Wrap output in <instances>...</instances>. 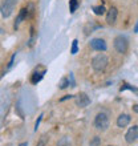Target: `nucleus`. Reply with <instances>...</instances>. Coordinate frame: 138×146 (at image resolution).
<instances>
[{
  "label": "nucleus",
  "mask_w": 138,
  "mask_h": 146,
  "mask_svg": "<svg viewBox=\"0 0 138 146\" xmlns=\"http://www.w3.org/2000/svg\"><path fill=\"white\" fill-rule=\"evenodd\" d=\"M107 64H109V58L105 56V54H97L96 57L92 60V66L93 69L96 70V72H104V70L106 69Z\"/></svg>",
  "instance_id": "f257e3e1"
},
{
  "label": "nucleus",
  "mask_w": 138,
  "mask_h": 146,
  "mask_svg": "<svg viewBox=\"0 0 138 146\" xmlns=\"http://www.w3.org/2000/svg\"><path fill=\"white\" fill-rule=\"evenodd\" d=\"M19 0H3L0 4V12L3 17H9L12 15V12L15 11V7Z\"/></svg>",
  "instance_id": "f03ea898"
},
{
  "label": "nucleus",
  "mask_w": 138,
  "mask_h": 146,
  "mask_svg": "<svg viewBox=\"0 0 138 146\" xmlns=\"http://www.w3.org/2000/svg\"><path fill=\"white\" fill-rule=\"evenodd\" d=\"M94 126L96 129L98 130H106L107 127H109V117H107L106 113H98L96 115V118H94Z\"/></svg>",
  "instance_id": "7ed1b4c3"
},
{
  "label": "nucleus",
  "mask_w": 138,
  "mask_h": 146,
  "mask_svg": "<svg viewBox=\"0 0 138 146\" xmlns=\"http://www.w3.org/2000/svg\"><path fill=\"white\" fill-rule=\"evenodd\" d=\"M127 46H129V42L123 36H117L114 38V48L118 53H126Z\"/></svg>",
  "instance_id": "20e7f679"
},
{
  "label": "nucleus",
  "mask_w": 138,
  "mask_h": 146,
  "mask_svg": "<svg viewBox=\"0 0 138 146\" xmlns=\"http://www.w3.org/2000/svg\"><path fill=\"white\" fill-rule=\"evenodd\" d=\"M90 46L94 50H100V52L106 50V42L102 38H93L92 41H90Z\"/></svg>",
  "instance_id": "39448f33"
},
{
  "label": "nucleus",
  "mask_w": 138,
  "mask_h": 146,
  "mask_svg": "<svg viewBox=\"0 0 138 146\" xmlns=\"http://www.w3.org/2000/svg\"><path fill=\"white\" fill-rule=\"evenodd\" d=\"M137 137H138V126L137 125H134L133 127L129 129V131H127L126 135H125V138H126L127 143H133V142L137 141Z\"/></svg>",
  "instance_id": "423d86ee"
},
{
  "label": "nucleus",
  "mask_w": 138,
  "mask_h": 146,
  "mask_svg": "<svg viewBox=\"0 0 138 146\" xmlns=\"http://www.w3.org/2000/svg\"><path fill=\"white\" fill-rule=\"evenodd\" d=\"M76 104L80 108H85V106H88L90 104V100H89V97L85 93H80V94L76 96Z\"/></svg>",
  "instance_id": "0eeeda50"
},
{
  "label": "nucleus",
  "mask_w": 138,
  "mask_h": 146,
  "mask_svg": "<svg viewBox=\"0 0 138 146\" xmlns=\"http://www.w3.org/2000/svg\"><path fill=\"white\" fill-rule=\"evenodd\" d=\"M117 15H118V11L115 7H111L106 13V21L107 24H114L115 20H117Z\"/></svg>",
  "instance_id": "6e6552de"
},
{
  "label": "nucleus",
  "mask_w": 138,
  "mask_h": 146,
  "mask_svg": "<svg viewBox=\"0 0 138 146\" xmlns=\"http://www.w3.org/2000/svg\"><path fill=\"white\" fill-rule=\"evenodd\" d=\"M129 122H130V115H127V114H121L118 118H117V125H118V127L127 126Z\"/></svg>",
  "instance_id": "1a4fd4ad"
},
{
  "label": "nucleus",
  "mask_w": 138,
  "mask_h": 146,
  "mask_svg": "<svg viewBox=\"0 0 138 146\" xmlns=\"http://www.w3.org/2000/svg\"><path fill=\"white\" fill-rule=\"evenodd\" d=\"M27 13H28V9L27 8H23L21 11H20V13H19V16H17V19H16V23H15V28H17L19 27V24L23 21L25 17H27Z\"/></svg>",
  "instance_id": "9d476101"
},
{
  "label": "nucleus",
  "mask_w": 138,
  "mask_h": 146,
  "mask_svg": "<svg viewBox=\"0 0 138 146\" xmlns=\"http://www.w3.org/2000/svg\"><path fill=\"white\" fill-rule=\"evenodd\" d=\"M44 73H45V69H42L41 72H37V70H36V72H34L33 74H32V78H31L32 84H37L38 81H40V80L42 78V76H44Z\"/></svg>",
  "instance_id": "9b49d317"
},
{
  "label": "nucleus",
  "mask_w": 138,
  "mask_h": 146,
  "mask_svg": "<svg viewBox=\"0 0 138 146\" xmlns=\"http://www.w3.org/2000/svg\"><path fill=\"white\" fill-rule=\"evenodd\" d=\"M48 139H49V137L46 134H42L41 137H40V139H38L37 142V146H45L46 143H48Z\"/></svg>",
  "instance_id": "f8f14e48"
},
{
  "label": "nucleus",
  "mask_w": 138,
  "mask_h": 146,
  "mask_svg": "<svg viewBox=\"0 0 138 146\" xmlns=\"http://www.w3.org/2000/svg\"><path fill=\"white\" fill-rule=\"evenodd\" d=\"M93 11L96 15H104L105 13V7L104 5H98V7H93Z\"/></svg>",
  "instance_id": "ddd939ff"
},
{
  "label": "nucleus",
  "mask_w": 138,
  "mask_h": 146,
  "mask_svg": "<svg viewBox=\"0 0 138 146\" xmlns=\"http://www.w3.org/2000/svg\"><path fill=\"white\" fill-rule=\"evenodd\" d=\"M57 146H70L69 138H68V137H62V138L57 142Z\"/></svg>",
  "instance_id": "4468645a"
},
{
  "label": "nucleus",
  "mask_w": 138,
  "mask_h": 146,
  "mask_svg": "<svg viewBox=\"0 0 138 146\" xmlns=\"http://www.w3.org/2000/svg\"><path fill=\"white\" fill-rule=\"evenodd\" d=\"M77 5H78V0H70V12H72V13L76 12Z\"/></svg>",
  "instance_id": "2eb2a0df"
},
{
  "label": "nucleus",
  "mask_w": 138,
  "mask_h": 146,
  "mask_svg": "<svg viewBox=\"0 0 138 146\" xmlns=\"http://www.w3.org/2000/svg\"><path fill=\"white\" fill-rule=\"evenodd\" d=\"M101 145V138L100 137H93L90 141V146H100Z\"/></svg>",
  "instance_id": "dca6fc26"
},
{
  "label": "nucleus",
  "mask_w": 138,
  "mask_h": 146,
  "mask_svg": "<svg viewBox=\"0 0 138 146\" xmlns=\"http://www.w3.org/2000/svg\"><path fill=\"white\" fill-rule=\"evenodd\" d=\"M68 85H69L68 78H65V77H64V78H62V80L60 81V88H61V89H65L66 86H68Z\"/></svg>",
  "instance_id": "f3484780"
},
{
  "label": "nucleus",
  "mask_w": 138,
  "mask_h": 146,
  "mask_svg": "<svg viewBox=\"0 0 138 146\" xmlns=\"http://www.w3.org/2000/svg\"><path fill=\"white\" fill-rule=\"evenodd\" d=\"M77 40H73V45H72V54H76L77 53Z\"/></svg>",
  "instance_id": "a211bd4d"
},
{
  "label": "nucleus",
  "mask_w": 138,
  "mask_h": 146,
  "mask_svg": "<svg viewBox=\"0 0 138 146\" xmlns=\"http://www.w3.org/2000/svg\"><path fill=\"white\" fill-rule=\"evenodd\" d=\"M41 118H42V115H40V117H38V119L36 121V125H34V129H36V130H37L38 125H40V121H41Z\"/></svg>",
  "instance_id": "6ab92c4d"
},
{
  "label": "nucleus",
  "mask_w": 138,
  "mask_h": 146,
  "mask_svg": "<svg viewBox=\"0 0 138 146\" xmlns=\"http://www.w3.org/2000/svg\"><path fill=\"white\" fill-rule=\"evenodd\" d=\"M73 96H66V97H64V98H61L60 101H65V100H68V98H72Z\"/></svg>",
  "instance_id": "aec40b11"
},
{
  "label": "nucleus",
  "mask_w": 138,
  "mask_h": 146,
  "mask_svg": "<svg viewBox=\"0 0 138 146\" xmlns=\"http://www.w3.org/2000/svg\"><path fill=\"white\" fill-rule=\"evenodd\" d=\"M19 146H28V143L27 142H23V143H20Z\"/></svg>",
  "instance_id": "412c9836"
}]
</instances>
